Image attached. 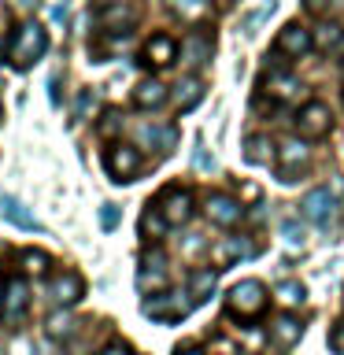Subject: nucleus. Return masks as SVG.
<instances>
[{
    "instance_id": "nucleus-1",
    "label": "nucleus",
    "mask_w": 344,
    "mask_h": 355,
    "mask_svg": "<svg viewBox=\"0 0 344 355\" xmlns=\"http://www.w3.org/2000/svg\"><path fill=\"white\" fill-rule=\"evenodd\" d=\"M44 49H49V33H44L41 22H22V26L11 33L8 41V63L19 67V71H30L33 63L44 55Z\"/></svg>"
},
{
    "instance_id": "nucleus-2",
    "label": "nucleus",
    "mask_w": 344,
    "mask_h": 355,
    "mask_svg": "<svg viewBox=\"0 0 344 355\" xmlns=\"http://www.w3.org/2000/svg\"><path fill=\"white\" fill-rule=\"evenodd\" d=\"M266 304H270V296H266V288L255 282V277H244V282H237L226 293V307L233 311L237 318H255L263 315Z\"/></svg>"
},
{
    "instance_id": "nucleus-3",
    "label": "nucleus",
    "mask_w": 344,
    "mask_h": 355,
    "mask_svg": "<svg viewBox=\"0 0 344 355\" xmlns=\"http://www.w3.org/2000/svg\"><path fill=\"white\" fill-rule=\"evenodd\" d=\"M193 307V296L174 288V293H155V296H144V315L155 318V322H178L189 315Z\"/></svg>"
},
{
    "instance_id": "nucleus-4",
    "label": "nucleus",
    "mask_w": 344,
    "mask_h": 355,
    "mask_svg": "<svg viewBox=\"0 0 344 355\" xmlns=\"http://www.w3.org/2000/svg\"><path fill=\"white\" fill-rule=\"evenodd\" d=\"M277 166H282V182H300L311 166V148L304 137H289L277 148Z\"/></svg>"
},
{
    "instance_id": "nucleus-5",
    "label": "nucleus",
    "mask_w": 344,
    "mask_h": 355,
    "mask_svg": "<svg viewBox=\"0 0 344 355\" xmlns=\"http://www.w3.org/2000/svg\"><path fill=\"white\" fill-rule=\"evenodd\" d=\"M304 218L307 222H315V226H322V230H329L333 222H337V215H341V207H337V196L329 193L326 185H318V189H311V193L304 196Z\"/></svg>"
},
{
    "instance_id": "nucleus-6",
    "label": "nucleus",
    "mask_w": 344,
    "mask_h": 355,
    "mask_svg": "<svg viewBox=\"0 0 344 355\" xmlns=\"http://www.w3.org/2000/svg\"><path fill=\"white\" fill-rule=\"evenodd\" d=\"M137 288H141L144 296H155L160 288H166V252L144 248L141 270H137Z\"/></svg>"
},
{
    "instance_id": "nucleus-7",
    "label": "nucleus",
    "mask_w": 344,
    "mask_h": 355,
    "mask_svg": "<svg viewBox=\"0 0 344 355\" xmlns=\"http://www.w3.org/2000/svg\"><path fill=\"white\" fill-rule=\"evenodd\" d=\"M296 130H300V137H304V141L326 137V133L333 130V115H329V107H326V104H318V100L304 104V107H300V115H296Z\"/></svg>"
},
{
    "instance_id": "nucleus-8",
    "label": "nucleus",
    "mask_w": 344,
    "mask_h": 355,
    "mask_svg": "<svg viewBox=\"0 0 344 355\" xmlns=\"http://www.w3.org/2000/svg\"><path fill=\"white\" fill-rule=\"evenodd\" d=\"M204 215L215 222V226H237V222L244 218V207L237 204L233 196H226V193H207L204 196Z\"/></svg>"
},
{
    "instance_id": "nucleus-9",
    "label": "nucleus",
    "mask_w": 344,
    "mask_h": 355,
    "mask_svg": "<svg viewBox=\"0 0 344 355\" xmlns=\"http://www.w3.org/2000/svg\"><path fill=\"white\" fill-rule=\"evenodd\" d=\"M104 163H108V174L115 178V182H130V178L141 171V155H137V148H130V144H111Z\"/></svg>"
},
{
    "instance_id": "nucleus-10",
    "label": "nucleus",
    "mask_w": 344,
    "mask_h": 355,
    "mask_svg": "<svg viewBox=\"0 0 344 355\" xmlns=\"http://www.w3.org/2000/svg\"><path fill=\"white\" fill-rule=\"evenodd\" d=\"M82 296H85V282L78 274H55L49 282V300H52V307H60V311L74 307Z\"/></svg>"
},
{
    "instance_id": "nucleus-11",
    "label": "nucleus",
    "mask_w": 344,
    "mask_h": 355,
    "mask_svg": "<svg viewBox=\"0 0 344 355\" xmlns=\"http://www.w3.org/2000/svg\"><path fill=\"white\" fill-rule=\"evenodd\" d=\"M193 207H196V200L189 189H171V193L163 196V218H166V226H185L189 218H193Z\"/></svg>"
},
{
    "instance_id": "nucleus-12",
    "label": "nucleus",
    "mask_w": 344,
    "mask_h": 355,
    "mask_svg": "<svg viewBox=\"0 0 344 355\" xmlns=\"http://www.w3.org/2000/svg\"><path fill=\"white\" fill-rule=\"evenodd\" d=\"M277 49H282L285 55H307L311 49H315V33H311L307 26H300V22H289V26L277 33Z\"/></svg>"
},
{
    "instance_id": "nucleus-13",
    "label": "nucleus",
    "mask_w": 344,
    "mask_h": 355,
    "mask_svg": "<svg viewBox=\"0 0 344 355\" xmlns=\"http://www.w3.org/2000/svg\"><path fill=\"white\" fill-rule=\"evenodd\" d=\"M26 307H30V285L22 282V277H11L8 288H4V322H15L26 315Z\"/></svg>"
},
{
    "instance_id": "nucleus-14",
    "label": "nucleus",
    "mask_w": 344,
    "mask_h": 355,
    "mask_svg": "<svg viewBox=\"0 0 344 355\" xmlns=\"http://www.w3.org/2000/svg\"><path fill=\"white\" fill-rule=\"evenodd\" d=\"M144 60L152 67H171L178 60V41L171 33H152L148 44H144Z\"/></svg>"
},
{
    "instance_id": "nucleus-15",
    "label": "nucleus",
    "mask_w": 344,
    "mask_h": 355,
    "mask_svg": "<svg viewBox=\"0 0 344 355\" xmlns=\"http://www.w3.org/2000/svg\"><path fill=\"white\" fill-rule=\"evenodd\" d=\"M163 100H166V85L160 82V78H144V82H137V89H133V104H137L141 111L163 107Z\"/></svg>"
},
{
    "instance_id": "nucleus-16",
    "label": "nucleus",
    "mask_w": 344,
    "mask_h": 355,
    "mask_svg": "<svg viewBox=\"0 0 344 355\" xmlns=\"http://www.w3.org/2000/svg\"><path fill=\"white\" fill-rule=\"evenodd\" d=\"M137 137L144 141V148H155V152H171L178 144V126H166V122H160V126H141Z\"/></svg>"
},
{
    "instance_id": "nucleus-17",
    "label": "nucleus",
    "mask_w": 344,
    "mask_h": 355,
    "mask_svg": "<svg viewBox=\"0 0 344 355\" xmlns=\"http://www.w3.org/2000/svg\"><path fill=\"white\" fill-rule=\"evenodd\" d=\"M0 211H4V218L11 222V226H19V230H30V233H37V230H41V222L33 218V215H30V211L19 204L15 196H8V193L0 196Z\"/></svg>"
},
{
    "instance_id": "nucleus-18",
    "label": "nucleus",
    "mask_w": 344,
    "mask_h": 355,
    "mask_svg": "<svg viewBox=\"0 0 344 355\" xmlns=\"http://www.w3.org/2000/svg\"><path fill=\"white\" fill-rule=\"evenodd\" d=\"M211 52H215V41H211L207 30H193L185 37V60L189 63H207Z\"/></svg>"
},
{
    "instance_id": "nucleus-19",
    "label": "nucleus",
    "mask_w": 344,
    "mask_h": 355,
    "mask_svg": "<svg viewBox=\"0 0 344 355\" xmlns=\"http://www.w3.org/2000/svg\"><path fill=\"white\" fill-rule=\"evenodd\" d=\"M263 89H266V96H270V100H293L304 85H300L293 74H266Z\"/></svg>"
},
{
    "instance_id": "nucleus-20",
    "label": "nucleus",
    "mask_w": 344,
    "mask_h": 355,
    "mask_svg": "<svg viewBox=\"0 0 344 355\" xmlns=\"http://www.w3.org/2000/svg\"><path fill=\"white\" fill-rule=\"evenodd\" d=\"M215 285H218V270L200 266V270H193V277H189V296H193L196 304H204V300L215 293Z\"/></svg>"
},
{
    "instance_id": "nucleus-21",
    "label": "nucleus",
    "mask_w": 344,
    "mask_h": 355,
    "mask_svg": "<svg viewBox=\"0 0 344 355\" xmlns=\"http://www.w3.org/2000/svg\"><path fill=\"white\" fill-rule=\"evenodd\" d=\"M200 96H204V85H200L196 78H182V82L171 89V100H174V107H178V111H189Z\"/></svg>"
},
{
    "instance_id": "nucleus-22",
    "label": "nucleus",
    "mask_w": 344,
    "mask_h": 355,
    "mask_svg": "<svg viewBox=\"0 0 344 355\" xmlns=\"http://www.w3.org/2000/svg\"><path fill=\"white\" fill-rule=\"evenodd\" d=\"M100 19H104V26H108V30H115V33H126V30L133 26V22H137V11H133L130 4H115V8H108Z\"/></svg>"
},
{
    "instance_id": "nucleus-23",
    "label": "nucleus",
    "mask_w": 344,
    "mask_h": 355,
    "mask_svg": "<svg viewBox=\"0 0 344 355\" xmlns=\"http://www.w3.org/2000/svg\"><path fill=\"white\" fill-rule=\"evenodd\" d=\"M166 8H171L178 19L196 22V19H204L207 11H211V0H166Z\"/></svg>"
},
{
    "instance_id": "nucleus-24",
    "label": "nucleus",
    "mask_w": 344,
    "mask_h": 355,
    "mask_svg": "<svg viewBox=\"0 0 344 355\" xmlns=\"http://www.w3.org/2000/svg\"><path fill=\"white\" fill-rule=\"evenodd\" d=\"M255 252H259V244H252L248 237H226V241L218 244V255H222L226 263L244 259V255H255Z\"/></svg>"
},
{
    "instance_id": "nucleus-25",
    "label": "nucleus",
    "mask_w": 344,
    "mask_h": 355,
    "mask_svg": "<svg viewBox=\"0 0 344 355\" xmlns=\"http://www.w3.org/2000/svg\"><path fill=\"white\" fill-rule=\"evenodd\" d=\"M315 44L322 52H337L344 44V30L337 26V22H322V26L315 30Z\"/></svg>"
},
{
    "instance_id": "nucleus-26",
    "label": "nucleus",
    "mask_w": 344,
    "mask_h": 355,
    "mask_svg": "<svg viewBox=\"0 0 344 355\" xmlns=\"http://www.w3.org/2000/svg\"><path fill=\"white\" fill-rule=\"evenodd\" d=\"M244 159L255 163V166H266V163L274 159L270 141H266V137H248V141H244Z\"/></svg>"
},
{
    "instance_id": "nucleus-27",
    "label": "nucleus",
    "mask_w": 344,
    "mask_h": 355,
    "mask_svg": "<svg viewBox=\"0 0 344 355\" xmlns=\"http://www.w3.org/2000/svg\"><path fill=\"white\" fill-rule=\"evenodd\" d=\"M141 233H144L148 241H155V237H163V233H166V218H163L160 207H148V211L141 215Z\"/></svg>"
},
{
    "instance_id": "nucleus-28",
    "label": "nucleus",
    "mask_w": 344,
    "mask_h": 355,
    "mask_svg": "<svg viewBox=\"0 0 344 355\" xmlns=\"http://www.w3.org/2000/svg\"><path fill=\"white\" fill-rule=\"evenodd\" d=\"M274 337L282 344H296L300 337H304V326H300L296 318H277L274 322Z\"/></svg>"
},
{
    "instance_id": "nucleus-29",
    "label": "nucleus",
    "mask_w": 344,
    "mask_h": 355,
    "mask_svg": "<svg viewBox=\"0 0 344 355\" xmlns=\"http://www.w3.org/2000/svg\"><path fill=\"white\" fill-rule=\"evenodd\" d=\"M277 300H282L285 307H300L307 300V293H304V285H300V282H282V285H277Z\"/></svg>"
},
{
    "instance_id": "nucleus-30",
    "label": "nucleus",
    "mask_w": 344,
    "mask_h": 355,
    "mask_svg": "<svg viewBox=\"0 0 344 355\" xmlns=\"http://www.w3.org/2000/svg\"><path fill=\"white\" fill-rule=\"evenodd\" d=\"M282 241L293 252H300V248H304V226H300L296 218H282Z\"/></svg>"
},
{
    "instance_id": "nucleus-31",
    "label": "nucleus",
    "mask_w": 344,
    "mask_h": 355,
    "mask_svg": "<svg viewBox=\"0 0 344 355\" xmlns=\"http://www.w3.org/2000/svg\"><path fill=\"white\" fill-rule=\"evenodd\" d=\"M22 266H26V274H44L49 270V255L41 248H26L22 252Z\"/></svg>"
},
{
    "instance_id": "nucleus-32",
    "label": "nucleus",
    "mask_w": 344,
    "mask_h": 355,
    "mask_svg": "<svg viewBox=\"0 0 344 355\" xmlns=\"http://www.w3.org/2000/svg\"><path fill=\"white\" fill-rule=\"evenodd\" d=\"M74 329H78V322H74L71 315H55V318L49 322V333H52L55 340H67V337H71Z\"/></svg>"
},
{
    "instance_id": "nucleus-33",
    "label": "nucleus",
    "mask_w": 344,
    "mask_h": 355,
    "mask_svg": "<svg viewBox=\"0 0 344 355\" xmlns=\"http://www.w3.org/2000/svg\"><path fill=\"white\" fill-rule=\"evenodd\" d=\"M119 130H122V115H119V111H108L104 122H100V133H104V137H115Z\"/></svg>"
},
{
    "instance_id": "nucleus-34",
    "label": "nucleus",
    "mask_w": 344,
    "mask_h": 355,
    "mask_svg": "<svg viewBox=\"0 0 344 355\" xmlns=\"http://www.w3.org/2000/svg\"><path fill=\"white\" fill-rule=\"evenodd\" d=\"M119 218H122V211H119L115 204L100 207V226H104V230H115V226H119Z\"/></svg>"
},
{
    "instance_id": "nucleus-35",
    "label": "nucleus",
    "mask_w": 344,
    "mask_h": 355,
    "mask_svg": "<svg viewBox=\"0 0 344 355\" xmlns=\"http://www.w3.org/2000/svg\"><path fill=\"white\" fill-rule=\"evenodd\" d=\"M204 248H207V244H204V241H200V237H185V241H182V252L189 255V259H193V255H196V252H204Z\"/></svg>"
},
{
    "instance_id": "nucleus-36",
    "label": "nucleus",
    "mask_w": 344,
    "mask_h": 355,
    "mask_svg": "<svg viewBox=\"0 0 344 355\" xmlns=\"http://www.w3.org/2000/svg\"><path fill=\"white\" fill-rule=\"evenodd\" d=\"M270 11H274V0H266V4L259 8V15H252V19H248V30H255L263 19H270Z\"/></svg>"
},
{
    "instance_id": "nucleus-37",
    "label": "nucleus",
    "mask_w": 344,
    "mask_h": 355,
    "mask_svg": "<svg viewBox=\"0 0 344 355\" xmlns=\"http://www.w3.org/2000/svg\"><path fill=\"white\" fill-rule=\"evenodd\" d=\"M329 344H333V352H341V355H344V322H341V326H333Z\"/></svg>"
},
{
    "instance_id": "nucleus-38",
    "label": "nucleus",
    "mask_w": 344,
    "mask_h": 355,
    "mask_svg": "<svg viewBox=\"0 0 344 355\" xmlns=\"http://www.w3.org/2000/svg\"><path fill=\"white\" fill-rule=\"evenodd\" d=\"M193 163L200 166V171H211V166H215V159H211L204 148H196V152H193Z\"/></svg>"
},
{
    "instance_id": "nucleus-39",
    "label": "nucleus",
    "mask_w": 344,
    "mask_h": 355,
    "mask_svg": "<svg viewBox=\"0 0 344 355\" xmlns=\"http://www.w3.org/2000/svg\"><path fill=\"white\" fill-rule=\"evenodd\" d=\"M329 193L337 196V204H341V200H344V178H333V182H329Z\"/></svg>"
},
{
    "instance_id": "nucleus-40",
    "label": "nucleus",
    "mask_w": 344,
    "mask_h": 355,
    "mask_svg": "<svg viewBox=\"0 0 344 355\" xmlns=\"http://www.w3.org/2000/svg\"><path fill=\"white\" fill-rule=\"evenodd\" d=\"M89 107H93V93H82V100H78V115H89Z\"/></svg>"
},
{
    "instance_id": "nucleus-41",
    "label": "nucleus",
    "mask_w": 344,
    "mask_h": 355,
    "mask_svg": "<svg viewBox=\"0 0 344 355\" xmlns=\"http://www.w3.org/2000/svg\"><path fill=\"white\" fill-rule=\"evenodd\" d=\"M174 355H207L204 348H196V344H182V348H178Z\"/></svg>"
},
{
    "instance_id": "nucleus-42",
    "label": "nucleus",
    "mask_w": 344,
    "mask_h": 355,
    "mask_svg": "<svg viewBox=\"0 0 344 355\" xmlns=\"http://www.w3.org/2000/svg\"><path fill=\"white\" fill-rule=\"evenodd\" d=\"M100 355H130V348H126V344H111V348H104Z\"/></svg>"
},
{
    "instance_id": "nucleus-43",
    "label": "nucleus",
    "mask_w": 344,
    "mask_h": 355,
    "mask_svg": "<svg viewBox=\"0 0 344 355\" xmlns=\"http://www.w3.org/2000/svg\"><path fill=\"white\" fill-rule=\"evenodd\" d=\"M11 4H15V8H22V11H33V8L41 4V0H11Z\"/></svg>"
},
{
    "instance_id": "nucleus-44",
    "label": "nucleus",
    "mask_w": 344,
    "mask_h": 355,
    "mask_svg": "<svg viewBox=\"0 0 344 355\" xmlns=\"http://www.w3.org/2000/svg\"><path fill=\"white\" fill-rule=\"evenodd\" d=\"M304 4H307L311 11H326V4H329V0H304Z\"/></svg>"
},
{
    "instance_id": "nucleus-45",
    "label": "nucleus",
    "mask_w": 344,
    "mask_h": 355,
    "mask_svg": "<svg viewBox=\"0 0 344 355\" xmlns=\"http://www.w3.org/2000/svg\"><path fill=\"white\" fill-rule=\"evenodd\" d=\"M0 304H4V296H0Z\"/></svg>"
}]
</instances>
